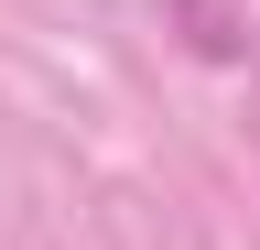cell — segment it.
I'll list each match as a JSON object with an SVG mask.
<instances>
[{
	"label": "cell",
	"instance_id": "obj_1",
	"mask_svg": "<svg viewBox=\"0 0 260 250\" xmlns=\"http://www.w3.org/2000/svg\"><path fill=\"white\" fill-rule=\"evenodd\" d=\"M184 11H195V54H239V33L217 22V0H184Z\"/></svg>",
	"mask_w": 260,
	"mask_h": 250
}]
</instances>
